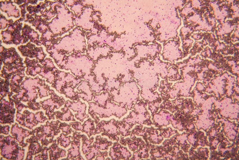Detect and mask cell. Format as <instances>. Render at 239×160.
<instances>
[{"instance_id": "8", "label": "cell", "mask_w": 239, "mask_h": 160, "mask_svg": "<svg viewBox=\"0 0 239 160\" xmlns=\"http://www.w3.org/2000/svg\"><path fill=\"white\" fill-rule=\"evenodd\" d=\"M62 112L59 111L54 112L56 119H59L63 121H76L74 115L69 110L68 107H64L61 108Z\"/></svg>"}, {"instance_id": "16", "label": "cell", "mask_w": 239, "mask_h": 160, "mask_svg": "<svg viewBox=\"0 0 239 160\" xmlns=\"http://www.w3.org/2000/svg\"><path fill=\"white\" fill-rule=\"evenodd\" d=\"M106 156L104 155H100L96 156L95 160H104Z\"/></svg>"}, {"instance_id": "4", "label": "cell", "mask_w": 239, "mask_h": 160, "mask_svg": "<svg viewBox=\"0 0 239 160\" xmlns=\"http://www.w3.org/2000/svg\"><path fill=\"white\" fill-rule=\"evenodd\" d=\"M126 153V148L122 146L118 142H115L110 148L109 155L112 160L125 159L127 157Z\"/></svg>"}, {"instance_id": "11", "label": "cell", "mask_w": 239, "mask_h": 160, "mask_svg": "<svg viewBox=\"0 0 239 160\" xmlns=\"http://www.w3.org/2000/svg\"><path fill=\"white\" fill-rule=\"evenodd\" d=\"M71 135L67 136V135L62 132L56 138L57 144L58 145L59 144L61 147L66 148L71 144Z\"/></svg>"}, {"instance_id": "10", "label": "cell", "mask_w": 239, "mask_h": 160, "mask_svg": "<svg viewBox=\"0 0 239 160\" xmlns=\"http://www.w3.org/2000/svg\"><path fill=\"white\" fill-rule=\"evenodd\" d=\"M82 153L85 155L90 151L91 144L94 142V138L92 137L88 139L84 134H82Z\"/></svg>"}, {"instance_id": "13", "label": "cell", "mask_w": 239, "mask_h": 160, "mask_svg": "<svg viewBox=\"0 0 239 160\" xmlns=\"http://www.w3.org/2000/svg\"><path fill=\"white\" fill-rule=\"evenodd\" d=\"M69 124L65 122L62 123L61 122L59 126V129L62 130V132L67 135L71 134L75 131L73 130Z\"/></svg>"}, {"instance_id": "6", "label": "cell", "mask_w": 239, "mask_h": 160, "mask_svg": "<svg viewBox=\"0 0 239 160\" xmlns=\"http://www.w3.org/2000/svg\"><path fill=\"white\" fill-rule=\"evenodd\" d=\"M57 140H54L53 144L49 147V149L50 158L52 160H58V159L66 156V151L64 149L60 148L56 144Z\"/></svg>"}, {"instance_id": "2", "label": "cell", "mask_w": 239, "mask_h": 160, "mask_svg": "<svg viewBox=\"0 0 239 160\" xmlns=\"http://www.w3.org/2000/svg\"><path fill=\"white\" fill-rule=\"evenodd\" d=\"M81 137L82 134L80 132L75 131L73 132L71 138L72 140L71 143V147L67 150L68 153L67 158L62 159L85 160L81 155L80 150Z\"/></svg>"}, {"instance_id": "5", "label": "cell", "mask_w": 239, "mask_h": 160, "mask_svg": "<svg viewBox=\"0 0 239 160\" xmlns=\"http://www.w3.org/2000/svg\"><path fill=\"white\" fill-rule=\"evenodd\" d=\"M16 130H14L11 129V130L16 131V132H11L12 135L14 136L16 140L19 143L20 145L23 147L27 146L28 144L24 143V139L26 137L29 136L31 135V131H29L26 129L23 128L21 127H19L17 123H15L13 125Z\"/></svg>"}, {"instance_id": "9", "label": "cell", "mask_w": 239, "mask_h": 160, "mask_svg": "<svg viewBox=\"0 0 239 160\" xmlns=\"http://www.w3.org/2000/svg\"><path fill=\"white\" fill-rule=\"evenodd\" d=\"M94 120L89 117L82 124V132H85L90 138L93 135L96 134V129L95 126Z\"/></svg>"}, {"instance_id": "7", "label": "cell", "mask_w": 239, "mask_h": 160, "mask_svg": "<svg viewBox=\"0 0 239 160\" xmlns=\"http://www.w3.org/2000/svg\"><path fill=\"white\" fill-rule=\"evenodd\" d=\"M95 139L92 146L99 150H107L109 147L113 144L111 141L108 140L106 138L102 137L100 135L96 136Z\"/></svg>"}, {"instance_id": "14", "label": "cell", "mask_w": 239, "mask_h": 160, "mask_svg": "<svg viewBox=\"0 0 239 160\" xmlns=\"http://www.w3.org/2000/svg\"><path fill=\"white\" fill-rule=\"evenodd\" d=\"M69 124L75 131H82V125L80 122L75 121L70 123Z\"/></svg>"}, {"instance_id": "12", "label": "cell", "mask_w": 239, "mask_h": 160, "mask_svg": "<svg viewBox=\"0 0 239 160\" xmlns=\"http://www.w3.org/2000/svg\"><path fill=\"white\" fill-rule=\"evenodd\" d=\"M100 155H105L107 157L108 155V152L107 151L101 152L91 145L90 151L85 155V157L87 160H92L97 156Z\"/></svg>"}, {"instance_id": "1", "label": "cell", "mask_w": 239, "mask_h": 160, "mask_svg": "<svg viewBox=\"0 0 239 160\" xmlns=\"http://www.w3.org/2000/svg\"><path fill=\"white\" fill-rule=\"evenodd\" d=\"M96 124V133H101L102 136H105L111 140L118 141L120 139L118 136L120 133L118 131L117 121L114 118L109 120H102L94 122Z\"/></svg>"}, {"instance_id": "15", "label": "cell", "mask_w": 239, "mask_h": 160, "mask_svg": "<svg viewBox=\"0 0 239 160\" xmlns=\"http://www.w3.org/2000/svg\"><path fill=\"white\" fill-rule=\"evenodd\" d=\"M10 127L8 125L6 126H1V133H2L5 135H7L9 134V131Z\"/></svg>"}, {"instance_id": "17", "label": "cell", "mask_w": 239, "mask_h": 160, "mask_svg": "<svg viewBox=\"0 0 239 160\" xmlns=\"http://www.w3.org/2000/svg\"><path fill=\"white\" fill-rule=\"evenodd\" d=\"M105 159L106 160H110L111 159L110 158H109V157H108Z\"/></svg>"}, {"instance_id": "3", "label": "cell", "mask_w": 239, "mask_h": 160, "mask_svg": "<svg viewBox=\"0 0 239 160\" xmlns=\"http://www.w3.org/2000/svg\"><path fill=\"white\" fill-rule=\"evenodd\" d=\"M65 105L70 108L73 111L76 112L77 113L74 114L75 117L82 122L85 118L89 117V115L86 113V105L84 103L80 101L75 102L68 100L65 102Z\"/></svg>"}]
</instances>
